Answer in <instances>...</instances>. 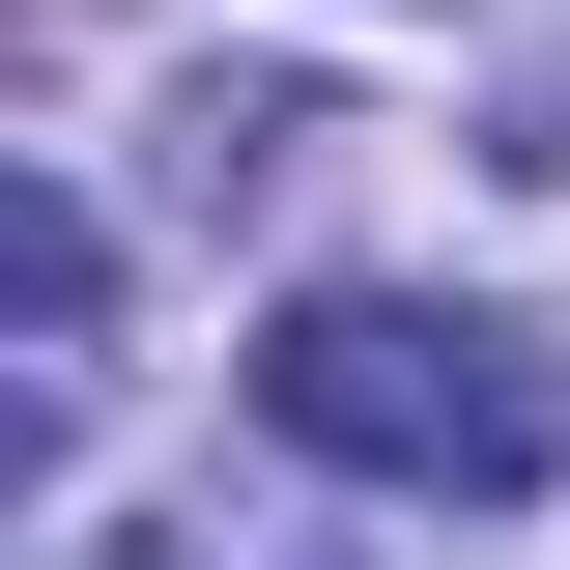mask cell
Instances as JSON below:
<instances>
[{
	"mask_svg": "<svg viewBox=\"0 0 570 570\" xmlns=\"http://www.w3.org/2000/svg\"><path fill=\"white\" fill-rule=\"evenodd\" d=\"M257 428L314 456V485H400V513H513L570 456V371L513 343V314H456V285H314L257 343Z\"/></svg>",
	"mask_w": 570,
	"mask_h": 570,
	"instance_id": "obj_1",
	"label": "cell"
}]
</instances>
